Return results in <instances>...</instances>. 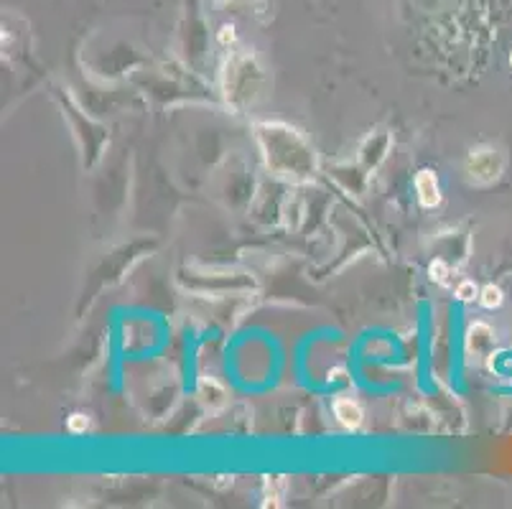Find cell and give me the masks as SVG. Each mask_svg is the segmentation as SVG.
<instances>
[{"label":"cell","instance_id":"3957f363","mask_svg":"<svg viewBox=\"0 0 512 509\" xmlns=\"http://www.w3.org/2000/svg\"><path fill=\"white\" fill-rule=\"evenodd\" d=\"M479 303H482L484 308H497L502 303V291L497 286H484L482 291H479Z\"/></svg>","mask_w":512,"mask_h":509},{"label":"cell","instance_id":"8992f818","mask_svg":"<svg viewBox=\"0 0 512 509\" xmlns=\"http://www.w3.org/2000/svg\"><path fill=\"white\" fill-rule=\"evenodd\" d=\"M446 273H449V270H446V265L441 263V260H436V263L431 265V278H436V280H439V283H444Z\"/></svg>","mask_w":512,"mask_h":509},{"label":"cell","instance_id":"277c9868","mask_svg":"<svg viewBox=\"0 0 512 509\" xmlns=\"http://www.w3.org/2000/svg\"><path fill=\"white\" fill-rule=\"evenodd\" d=\"M87 428H90V418H87V415H82V413H74L72 418H69V431L72 433H85Z\"/></svg>","mask_w":512,"mask_h":509},{"label":"cell","instance_id":"52a82bcc","mask_svg":"<svg viewBox=\"0 0 512 509\" xmlns=\"http://www.w3.org/2000/svg\"><path fill=\"white\" fill-rule=\"evenodd\" d=\"M510 64H512V56H510Z\"/></svg>","mask_w":512,"mask_h":509},{"label":"cell","instance_id":"5b68a950","mask_svg":"<svg viewBox=\"0 0 512 509\" xmlns=\"http://www.w3.org/2000/svg\"><path fill=\"white\" fill-rule=\"evenodd\" d=\"M474 296H477V286H474L472 280H464V283L456 286V298H459V301H472Z\"/></svg>","mask_w":512,"mask_h":509},{"label":"cell","instance_id":"7a4b0ae2","mask_svg":"<svg viewBox=\"0 0 512 509\" xmlns=\"http://www.w3.org/2000/svg\"><path fill=\"white\" fill-rule=\"evenodd\" d=\"M334 415H337V420L342 423V426L352 428V431H355V428H360L362 420H365V413H362L360 405H357L355 400H347V398H342L334 403Z\"/></svg>","mask_w":512,"mask_h":509},{"label":"cell","instance_id":"6da1fadb","mask_svg":"<svg viewBox=\"0 0 512 509\" xmlns=\"http://www.w3.org/2000/svg\"><path fill=\"white\" fill-rule=\"evenodd\" d=\"M416 194H418V202H421V207L426 209H434L441 204V186H439V179H436L431 171H421V174L416 176Z\"/></svg>","mask_w":512,"mask_h":509}]
</instances>
